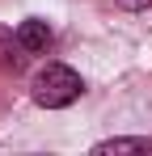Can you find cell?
Instances as JSON below:
<instances>
[{
    "instance_id": "obj_1",
    "label": "cell",
    "mask_w": 152,
    "mask_h": 156,
    "mask_svg": "<svg viewBox=\"0 0 152 156\" xmlns=\"http://www.w3.org/2000/svg\"><path fill=\"white\" fill-rule=\"evenodd\" d=\"M85 93V80L76 76L68 63H47L34 84H30V97L42 105V110H63V105H72L76 97Z\"/></svg>"
},
{
    "instance_id": "obj_2",
    "label": "cell",
    "mask_w": 152,
    "mask_h": 156,
    "mask_svg": "<svg viewBox=\"0 0 152 156\" xmlns=\"http://www.w3.org/2000/svg\"><path fill=\"white\" fill-rule=\"evenodd\" d=\"M17 38H21L25 55H42L51 42H55V34H51V26L42 21V17H25L21 26H17Z\"/></svg>"
},
{
    "instance_id": "obj_3",
    "label": "cell",
    "mask_w": 152,
    "mask_h": 156,
    "mask_svg": "<svg viewBox=\"0 0 152 156\" xmlns=\"http://www.w3.org/2000/svg\"><path fill=\"white\" fill-rule=\"evenodd\" d=\"M93 152L97 156H110V152H152V139H144V135H118V139L93 144Z\"/></svg>"
},
{
    "instance_id": "obj_4",
    "label": "cell",
    "mask_w": 152,
    "mask_h": 156,
    "mask_svg": "<svg viewBox=\"0 0 152 156\" xmlns=\"http://www.w3.org/2000/svg\"><path fill=\"white\" fill-rule=\"evenodd\" d=\"M21 38H13L9 30H0V68H9V72H17L21 68Z\"/></svg>"
},
{
    "instance_id": "obj_5",
    "label": "cell",
    "mask_w": 152,
    "mask_h": 156,
    "mask_svg": "<svg viewBox=\"0 0 152 156\" xmlns=\"http://www.w3.org/2000/svg\"><path fill=\"white\" fill-rule=\"evenodd\" d=\"M123 9H144V4H152V0H118Z\"/></svg>"
}]
</instances>
